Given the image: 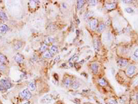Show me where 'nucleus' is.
Segmentation results:
<instances>
[{
	"mask_svg": "<svg viewBox=\"0 0 138 104\" xmlns=\"http://www.w3.org/2000/svg\"><path fill=\"white\" fill-rule=\"evenodd\" d=\"M19 96L23 100L28 101L32 97V94L28 89H24L19 93Z\"/></svg>",
	"mask_w": 138,
	"mask_h": 104,
	"instance_id": "f257e3e1",
	"label": "nucleus"
},
{
	"mask_svg": "<svg viewBox=\"0 0 138 104\" xmlns=\"http://www.w3.org/2000/svg\"><path fill=\"white\" fill-rule=\"evenodd\" d=\"M0 84L1 85V86L4 88V90H7V89H10L12 87V83L8 79H3L0 80Z\"/></svg>",
	"mask_w": 138,
	"mask_h": 104,
	"instance_id": "f03ea898",
	"label": "nucleus"
},
{
	"mask_svg": "<svg viewBox=\"0 0 138 104\" xmlns=\"http://www.w3.org/2000/svg\"><path fill=\"white\" fill-rule=\"evenodd\" d=\"M135 72H136V67H135V66L131 65V66H129L127 68V69H126V74H127L128 77H132L135 74Z\"/></svg>",
	"mask_w": 138,
	"mask_h": 104,
	"instance_id": "7ed1b4c3",
	"label": "nucleus"
},
{
	"mask_svg": "<svg viewBox=\"0 0 138 104\" xmlns=\"http://www.w3.org/2000/svg\"><path fill=\"white\" fill-rule=\"evenodd\" d=\"M89 25H90V28L91 30H93V31L96 30L97 26H98V21H97V19H91Z\"/></svg>",
	"mask_w": 138,
	"mask_h": 104,
	"instance_id": "20e7f679",
	"label": "nucleus"
},
{
	"mask_svg": "<svg viewBox=\"0 0 138 104\" xmlns=\"http://www.w3.org/2000/svg\"><path fill=\"white\" fill-rule=\"evenodd\" d=\"M117 65L120 68L126 67L128 65V61L125 59H119L117 61Z\"/></svg>",
	"mask_w": 138,
	"mask_h": 104,
	"instance_id": "39448f33",
	"label": "nucleus"
},
{
	"mask_svg": "<svg viewBox=\"0 0 138 104\" xmlns=\"http://www.w3.org/2000/svg\"><path fill=\"white\" fill-rule=\"evenodd\" d=\"M14 59H15V61H16L17 63H23L24 61L23 56L22 55H20V54H17V55H15Z\"/></svg>",
	"mask_w": 138,
	"mask_h": 104,
	"instance_id": "423d86ee",
	"label": "nucleus"
},
{
	"mask_svg": "<svg viewBox=\"0 0 138 104\" xmlns=\"http://www.w3.org/2000/svg\"><path fill=\"white\" fill-rule=\"evenodd\" d=\"M58 48L56 46H50V49H49V52L51 53V55H53V56H54L55 55H56L57 52H58Z\"/></svg>",
	"mask_w": 138,
	"mask_h": 104,
	"instance_id": "0eeeda50",
	"label": "nucleus"
},
{
	"mask_svg": "<svg viewBox=\"0 0 138 104\" xmlns=\"http://www.w3.org/2000/svg\"><path fill=\"white\" fill-rule=\"evenodd\" d=\"M98 65L96 63H93L90 65V68H91V70L93 73L95 74H96L98 73V68H99Z\"/></svg>",
	"mask_w": 138,
	"mask_h": 104,
	"instance_id": "6e6552de",
	"label": "nucleus"
},
{
	"mask_svg": "<svg viewBox=\"0 0 138 104\" xmlns=\"http://www.w3.org/2000/svg\"><path fill=\"white\" fill-rule=\"evenodd\" d=\"M8 31V26L4 24H0V32L3 34L4 33H6Z\"/></svg>",
	"mask_w": 138,
	"mask_h": 104,
	"instance_id": "1a4fd4ad",
	"label": "nucleus"
},
{
	"mask_svg": "<svg viewBox=\"0 0 138 104\" xmlns=\"http://www.w3.org/2000/svg\"><path fill=\"white\" fill-rule=\"evenodd\" d=\"M72 79H71V78H65L64 80V81H63V83H64V85L66 86V87H70V86H71V84H72Z\"/></svg>",
	"mask_w": 138,
	"mask_h": 104,
	"instance_id": "9d476101",
	"label": "nucleus"
},
{
	"mask_svg": "<svg viewBox=\"0 0 138 104\" xmlns=\"http://www.w3.org/2000/svg\"><path fill=\"white\" fill-rule=\"evenodd\" d=\"M116 7V3H108V4H106L105 5V8L106 9H107L108 10H113Z\"/></svg>",
	"mask_w": 138,
	"mask_h": 104,
	"instance_id": "9b49d317",
	"label": "nucleus"
},
{
	"mask_svg": "<svg viewBox=\"0 0 138 104\" xmlns=\"http://www.w3.org/2000/svg\"><path fill=\"white\" fill-rule=\"evenodd\" d=\"M28 89L30 90V92H33V91H35V89H36V86H35V83L32 81L30 82L28 84Z\"/></svg>",
	"mask_w": 138,
	"mask_h": 104,
	"instance_id": "f8f14e48",
	"label": "nucleus"
},
{
	"mask_svg": "<svg viewBox=\"0 0 138 104\" xmlns=\"http://www.w3.org/2000/svg\"><path fill=\"white\" fill-rule=\"evenodd\" d=\"M0 19H1L3 21H6L8 20V17L3 10H0Z\"/></svg>",
	"mask_w": 138,
	"mask_h": 104,
	"instance_id": "ddd939ff",
	"label": "nucleus"
},
{
	"mask_svg": "<svg viewBox=\"0 0 138 104\" xmlns=\"http://www.w3.org/2000/svg\"><path fill=\"white\" fill-rule=\"evenodd\" d=\"M80 86V83H79L77 81H76V80H74V81H72V84H71V87H72V89H77L79 88V87Z\"/></svg>",
	"mask_w": 138,
	"mask_h": 104,
	"instance_id": "4468645a",
	"label": "nucleus"
},
{
	"mask_svg": "<svg viewBox=\"0 0 138 104\" xmlns=\"http://www.w3.org/2000/svg\"><path fill=\"white\" fill-rule=\"evenodd\" d=\"M105 28H106V26L104 23H100L97 26V31L99 32H102L103 31L105 30Z\"/></svg>",
	"mask_w": 138,
	"mask_h": 104,
	"instance_id": "2eb2a0df",
	"label": "nucleus"
},
{
	"mask_svg": "<svg viewBox=\"0 0 138 104\" xmlns=\"http://www.w3.org/2000/svg\"><path fill=\"white\" fill-rule=\"evenodd\" d=\"M0 63H2V64H4V65L7 63L6 57L3 54H1V52H0Z\"/></svg>",
	"mask_w": 138,
	"mask_h": 104,
	"instance_id": "dca6fc26",
	"label": "nucleus"
},
{
	"mask_svg": "<svg viewBox=\"0 0 138 104\" xmlns=\"http://www.w3.org/2000/svg\"><path fill=\"white\" fill-rule=\"evenodd\" d=\"M97 82H98V84L101 86H105L107 85V81L105 80V79H104V78L99 79L98 80Z\"/></svg>",
	"mask_w": 138,
	"mask_h": 104,
	"instance_id": "f3484780",
	"label": "nucleus"
},
{
	"mask_svg": "<svg viewBox=\"0 0 138 104\" xmlns=\"http://www.w3.org/2000/svg\"><path fill=\"white\" fill-rule=\"evenodd\" d=\"M53 57V55H51V53L49 51H46L45 52H44L43 54V57L45 59H50Z\"/></svg>",
	"mask_w": 138,
	"mask_h": 104,
	"instance_id": "a211bd4d",
	"label": "nucleus"
},
{
	"mask_svg": "<svg viewBox=\"0 0 138 104\" xmlns=\"http://www.w3.org/2000/svg\"><path fill=\"white\" fill-rule=\"evenodd\" d=\"M84 4H85V1H84V0L77 1V10H80Z\"/></svg>",
	"mask_w": 138,
	"mask_h": 104,
	"instance_id": "6ab92c4d",
	"label": "nucleus"
},
{
	"mask_svg": "<svg viewBox=\"0 0 138 104\" xmlns=\"http://www.w3.org/2000/svg\"><path fill=\"white\" fill-rule=\"evenodd\" d=\"M47 48H48V45H46V44L44 43L42 46L40 47V48H39V51H40L41 52H45L46 51Z\"/></svg>",
	"mask_w": 138,
	"mask_h": 104,
	"instance_id": "aec40b11",
	"label": "nucleus"
},
{
	"mask_svg": "<svg viewBox=\"0 0 138 104\" xmlns=\"http://www.w3.org/2000/svg\"><path fill=\"white\" fill-rule=\"evenodd\" d=\"M53 42H54L53 38H52V37H47V38L46 39L45 42H44V43L46 44V45H48V44H50V43H52Z\"/></svg>",
	"mask_w": 138,
	"mask_h": 104,
	"instance_id": "412c9836",
	"label": "nucleus"
},
{
	"mask_svg": "<svg viewBox=\"0 0 138 104\" xmlns=\"http://www.w3.org/2000/svg\"><path fill=\"white\" fill-rule=\"evenodd\" d=\"M94 48L95 50H98L99 48V43L97 39H94Z\"/></svg>",
	"mask_w": 138,
	"mask_h": 104,
	"instance_id": "4be33fe9",
	"label": "nucleus"
},
{
	"mask_svg": "<svg viewBox=\"0 0 138 104\" xmlns=\"http://www.w3.org/2000/svg\"><path fill=\"white\" fill-rule=\"evenodd\" d=\"M44 100H46L45 103H49V102L52 101V98L49 95H46V96H45L44 98L42 99V101H44Z\"/></svg>",
	"mask_w": 138,
	"mask_h": 104,
	"instance_id": "5701e85b",
	"label": "nucleus"
},
{
	"mask_svg": "<svg viewBox=\"0 0 138 104\" xmlns=\"http://www.w3.org/2000/svg\"><path fill=\"white\" fill-rule=\"evenodd\" d=\"M22 47V43L21 42H18L15 44V48L16 50H19Z\"/></svg>",
	"mask_w": 138,
	"mask_h": 104,
	"instance_id": "b1692460",
	"label": "nucleus"
},
{
	"mask_svg": "<svg viewBox=\"0 0 138 104\" xmlns=\"http://www.w3.org/2000/svg\"><path fill=\"white\" fill-rule=\"evenodd\" d=\"M88 4L90 6H94L97 4V1H96V0H90V1H88Z\"/></svg>",
	"mask_w": 138,
	"mask_h": 104,
	"instance_id": "393cba45",
	"label": "nucleus"
},
{
	"mask_svg": "<svg viewBox=\"0 0 138 104\" xmlns=\"http://www.w3.org/2000/svg\"><path fill=\"white\" fill-rule=\"evenodd\" d=\"M37 4H39V1H30V6H32L33 8L36 7Z\"/></svg>",
	"mask_w": 138,
	"mask_h": 104,
	"instance_id": "a878e982",
	"label": "nucleus"
},
{
	"mask_svg": "<svg viewBox=\"0 0 138 104\" xmlns=\"http://www.w3.org/2000/svg\"><path fill=\"white\" fill-rule=\"evenodd\" d=\"M108 104H117V102L114 99H110L108 100Z\"/></svg>",
	"mask_w": 138,
	"mask_h": 104,
	"instance_id": "bb28decb",
	"label": "nucleus"
},
{
	"mask_svg": "<svg viewBox=\"0 0 138 104\" xmlns=\"http://www.w3.org/2000/svg\"><path fill=\"white\" fill-rule=\"evenodd\" d=\"M125 11L128 13H132V12H134V10L132 9V8H130V7H128V8H125Z\"/></svg>",
	"mask_w": 138,
	"mask_h": 104,
	"instance_id": "cd10ccee",
	"label": "nucleus"
},
{
	"mask_svg": "<svg viewBox=\"0 0 138 104\" xmlns=\"http://www.w3.org/2000/svg\"><path fill=\"white\" fill-rule=\"evenodd\" d=\"M133 57L135 59H138V49H136L133 52Z\"/></svg>",
	"mask_w": 138,
	"mask_h": 104,
	"instance_id": "c85d7f7f",
	"label": "nucleus"
},
{
	"mask_svg": "<svg viewBox=\"0 0 138 104\" xmlns=\"http://www.w3.org/2000/svg\"><path fill=\"white\" fill-rule=\"evenodd\" d=\"M0 70L1 71H4V70H5V65L4 64H2L0 63Z\"/></svg>",
	"mask_w": 138,
	"mask_h": 104,
	"instance_id": "c756f323",
	"label": "nucleus"
},
{
	"mask_svg": "<svg viewBox=\"0 0 138 104\" xmlns=\"http://www.w3.org/2000/svg\"><path fill=\"white\" fill-rule=\"evenodd\" d=\"M132 1L131 0H126V1H122V2L124 3V4H131V3H132Z\"/></svg>",
	"mask_w": 138,
	"mask_h": 104,
	"instance_id": "7c9ffc66",
	"label": "nucleus"
},
{
	"mask_svg": "<svg viewBox=\"0 0 138 104\" xmlns=\"http://www.w3.org/2000/svg\"><path fill=\"white\" fill-rule=\"evenodd\" d=\"M4 88L1 86V85L0 84V91H2V90H4Z\"/></svg>",
	"mask_w": 138,
	"mask_h": 104,
	"instance_id": "2f4dec72",
	"label": "nucleus"
},
{
	"mask_svg": "<svg viewBox=\"0 0 138 104\" xmlns=\"http://www.w3.org/2000/svg\"><path fill=\"white\" fill-rule=\"evenodd\" d=\"M30 104L29 101H26V102H25V103H22V104Z\"/></svg>",
	"mask_w": 138,
	"mask_h": 104,
	"instance_id": "473e14b6",
	"label": "nucleus"
},
{
	"mask_svg": "<svg viewBox=\"0 0 138 104\" xmlns=\"http://www.w3.org/2000/svg\"><path fill=\"white\" fill-rule=\"evenodd\" d=\"M137 101H138V95H137Z\"/></svg>",
	"mask_w": 138,
	"mask_h": 104,
	"instance_id": "72a5a7b5",
	"label": "nucleus"
}]
</instances>
